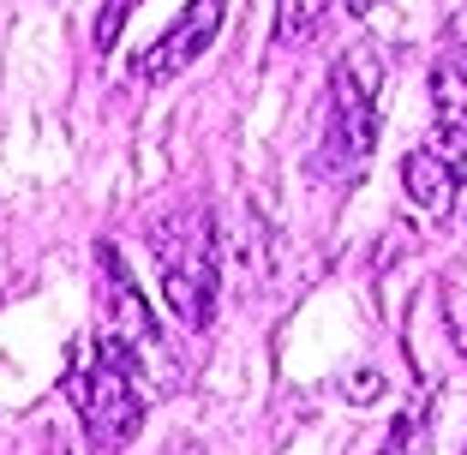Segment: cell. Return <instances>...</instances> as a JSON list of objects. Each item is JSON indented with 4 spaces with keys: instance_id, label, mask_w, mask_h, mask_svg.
I'll list each match as a JSON object with an SVG mask.
<instances>
[{
    "instance_id": "obj_1",
    "label": "cell",
    "mask_w": 467,
    "mask_h": 455,
    "mask_svg": "<svg viewBox=\"0 0 467 455\" xmlns=\"http://www.w3.org/2000/svg\"><path fill=\"white\" fill-rule=\"evenodd\" d=\"M150 252L162 264V294L186 330H210L216 317V222L204 204H180L150 228Z\"/></svg>"
},
{
    "instance_id": "obj_2",
    "label": "cell",
    "mask_w": 467,
    "mask_h": 455,
    "mask_svg": "<svg viewBox=\"0 0 467 455\" xmlns=\"http://www.w3.org/2000/svg\"><path fill=\"white\" fill-rule=\"evenodd\" d=\"M67 396L78 401V419L97 450H126L132 431L144 426V389H138V347L120 336H102L90 366L67 377Z\"/></svg>"
},
{
    "instance_id": "obj_3",
    "label": "cell",
    "mask_w": 467,
    "mask_h": 455,
    "mask_svg": "<svg viewBox=\"0 0 467 455\" xmlns=\"http://www.w3.org/2000/svg\"><path fill=\"white\" fill-rule=\"evenodd\" d=\"M378 84H384V60L378 48H348L336 60L330 78V132H324V156L317 162L336 168V174H354L359 162L378 144Z\"/></svg>"
},
{
    "instance_id": "obj_4",
    "label": "cell",
    "mask_w": 467,
    "mask_h": 455,
    "mask_svg": "<svg viewBox=\"0 0 467 455\" xmlns=\"http://www.w3.org/2000/svg\"><path fill=\"white\" fill-rule=\"evenodd\" d=\"M222 13H228L222 0H192V6H186V13H180L174 25H168L162 36H156L150 48L132 60V78L138 84H168V78H180V72H186L210 48V42H216Z\"/></svg>"
},
{
    "instance_id": "obj_5",
    "label": "cell",
    "mask_w": 467,
    "mask_h": 455,
    "mask_svg": "<svg viewBox=\"0 0 467 455\" xmlns=\"http://www.w3.org/2000/svg\"><path fill=\"white\" fill-rule=\"evenodd\" d=\"M401 192L426 210L431 222H450L455 198H462V168H455L443 150H408L401 156Z\"/></svg>"
},
{
    "instance_id": "obj_6",
    "label": "cell",
    "mask_w": 467,
    "mask_h": 455,
    "mask_svg": "<svg viewBox=\"0 0 467 455\" xmlns=\"http://www.w3.org/2000/svg\"><path fill=\"white\" fill-rule=\"evenodd\" d=\"M431 114L455 144H467V48H443L431 67Z\"/></svg>"
},
{
    "instance_id": "obj_7",
    "label": "cell",
    "mask_w": 467,
    "mask_h": 455,
    "mask_svg": "<svg viewBox=\"0 0 467 455\" xmlns=\"http://www.w3.org/2000/svg\"><path fill=\"white\" fill-rule=\"evenodd\" d=\"M102 264H109V305H114V336L120 342H132L138 354L156 342V317H150V305L138 300V288L126 282V270H120V258H114V246H102Z\"/></svg>"
},
{
    "instance_id": "obj_8",
    "label": "cell",
    "mask_w": 467,
    "mask_h": 455,
    "mask_svg": "<svg viewBox=\"0 0 467 455\" xmlns=\"http://www.w3.org/2000/svg\"><path fill=\"white\" fill-rule=\"evenodd\" d=\"M336 6H348V0H282V6H275V42H282V48H288V42H306Z\"/></svg>"
},
{
    "instance_id": "obj_9",
    "label": "cell",
    "mask_w": 467,
    "mask_h": 455,
    "mask_svg": "<svg viewBox=\"0 0 467 455\" xmlns=\"http://www.w3.org/2000/svg\"><path fill=\"white\" fill-rule=\"evenodd\" d=\"M384 455H431V419H426V408H408V414L389 426Z\"/></svg>"
},
{
    "instance_id": "obj_10",
    "label": "cell",
    "mask_w": 467,
    "mask_h": 455,
    "mask_svg": "<svg viewBox=\"0 0 467 455\" xmlns=\"http://www.w3.org/2000/svg\"><path fill=\"white\" fill-rule=\"evenodd\" d=\"M144 0H102V13H97V55H114V42H120V30H126V18L138 13Z\"/></svg>"
},
{
    "instance_id": "obj_11",
    "label": "cell",
    "mask_w": 467,
    "mask_h": 455,
    "mask_svg": "<svg viewBox=\"0 0 467 455\" xmlns=\"http://www.w3.org/2000/svg\"><path fill=\"white\" fill-rule=\"evenodd\" d=\"M450 317H455V324H450L455 347H462V354H467V300H462V294H450Z\"/></svg>"
},
{
    "instance_id": "obj_12",
    "label": "cell",
    "mask_w": 467,
    "mask_h": 455,
    "mask_svg": "<svg viewBox=\"0 0 467 455\" xmlns=\"http://www.w3.org/2000/svg\"><path fill=\"white\" fill-rule=\"evenodd\" d=\"M371 6H378V0H348V13H371Z\"/></svg>"
},
{
    "instance_id": "obj_13",
    "label": "cell",
    "mask_w": 467,
    "mask_h": 455,
    "mask_svg": "<svg viewBox=\"0 0 467 455\" xmlns=\"http://www.w3.org/2000/svg\"><path fill=\"white\" fill-rule=\"evenodd\" d=\"M174 455H204V450H192V443H174Z\"/></svg>"
}]
</instances>
